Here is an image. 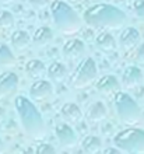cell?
Listing matches in <instances>:
<instances>
[{"label": "cell", "mask_w": 144, "mask_h": 154, "mask_svg": "<svg viewBox=\"0 0 144 154\" xmlns=\"http://www.w3.org/2000/svg\"><path fill=\"white\" fill-rule=\"evenodd\" d=\"M14 108L27 136L32 140L44 139L46 134V125L35 104L24 95H17L14 100Z\"/></svg>", "instance_id": "6da1fadb"}, {"label": "cell", "mask_w": 144, "mask_h": 154, "mask_svg": "<svg viewBox=\"0 0 144 154\" xmlns=\"http://www.w3.org/2000/svg\"><path fill=\"white\" fill-rule=\"evenodd\" d=\"M83 21L94 28L118 29L126 23V14L113 4L97 3L90 6L84 11Z\"/></svg>", "instance_id": "7a4b0ae2"}, {"label": "cell", "mask_w": 144, "mask_h": 154, "mask_svg": "<svg viewBox=\"0 0 144 154\" xmlns=\"http://www.w3.org/2000/svg\"><path fill=\"white\" fill-rule=\"evenodd\" d=\"M53 24L63 35H73L83 27V20L74 11V8L63 0H55L51 4Z\"/></svg>", "instance_id": "3957f363"}, {"label": "cell", "mask_w": 144, "mask_h": 154, "mask_svg": "<svg viewBox=\"0 0 144 154\" xmlns=\"http://www.w3.org/2000/svg\"><path fill=\"white\" fill-rule=\"evenodd\" d=\"M113 108L119 119L126 125H134L141 118V109L136 100L124 91H116L113 95Z\"/></svg>", "instance_id": "277c9868"}, {"label": "cell", "mask_w": 144, "mask_h": 154, "mask_svg": "<svg viewBox=\"0 0 144 154\" xmlns=\"http://www.w3.org/2000/svg\"><path fill=\"white\" fill-rule=\"evenodd\" d=\"M113 144L124 153H144V130L137 128H126L113 136Z\"/></svg>", "instance_id": "5b68a950"}, {"label": "cell", "mask_w": 144, "mask_h": 154, "mask_svg": "<svg viewBox=\"0 0 144 154\" xmlns=\"http://www.w3.org/2000/svg\"><path fill=\"white\" fill-rule=\"evenodd\" d=\"M98 76V69L97 63L92 57H85L77 65L74 72L70 76V85L74 90L87 88L97 80Z\"/></svg>", "instance_id": "8992f818"}, {"label": "cell", "mask_w": 144, "mask_h": 154, "mask_svg": "<svg viewBox=\"0 0 144 154\" xmlns=\"http://www.w3.org/2000/svg\"><path fill=\"white\" fill-rule=\"evenodd\" d=\"M55 134L63 149H72L77 144V134L67 122H60L55 126Z\"/></svg>", "instance_id": "52a82bcc"}, {"label": "cell", "mask_w": 144, "mask_h": 154, "mask_svg": "<svg viewBox=\"0 0 144 154\" xmlns=\"http://www.w3.org/2000/svg\"><path fill=\"white\" fill-rule=\"evenodd\" d=\"M53 93H55V90H53L52 83L48 80H44V79H38L29 87V97L35 101L48 100L53 95Z\"/></svg>", "instance_id": "ba28073f"}, {"label": "cell", "mask_w": 144, "mask_h": 154, "mask_svg": "<svg viewBox=\"0 0 144 154\" xmlns=\"http://www.w3.org/2000/svg\"><path fill=\"white\" fill-rule=\"evenodd\" d=\"M18 87V76L13 72H4L0 74V100L11 97Z\"/></svg>", "instance_id": "9c48e42d"}, {"label": "cell", "mask_w": 144, "mask_h": 154, "mask_svg": "<svg viewBox=\"0 0 144 154\" xmlns=\"http://www.w3.org/2000/svg\"><path fill=\"white\" fill-rule=\"evenodd\" d=\"M62 53L63 56L69 60H76L80 59L83 55L85 53V44L78 38L74 39H69L62 48Z\"/></svg>", "instance_id": "30bf717a"}, {"label": "cell", "mask_w": 144, "mask_h": 154, "mask_svg": "<svg viewBox=\"0 0 144 154\" xmlns=\"http://www.w3.org/2000/svg\"><path fill=\"white\" fill-rule=\"evenodd\" d=\"M140 44V32L134 27H127L119 37V45L123 51H132Z\"/></svg>", "instance_id": "8fae6325"}, {"label": "cell", "mask_w": 144, "mask_h": 154, "mask_svg": "<svg viewBox=\"0 0 144 154\" xmlns=\"http://www.w3.org/2000/svg\"><path fill=\"white\" fill-rule=\"evenodd\" d=\"M144 74L140 67L137 66H129L122 74V83L126 88H136L143 83Z\"/></svg>", "instance_id": "7c38bea8"}, {"label": "cell", "mask_w": 144, "mask_h": 154, "mask_svg": "<svg viewBox=\"0 0 144 154\" xmlns=\"http://www.w3.org/2000/svg\"><path fill=\"white\" fill-rule=\"evenodd\" d=\"M95 90L102 95H111L119 90V80L115 74H105L97 81Z\"/></svg>", "instance_id": "4fadbf2b"}, {"label": "cell", "mask_w": 144, "mask_h": 154, "mask_svg": "<svg viewBox=\"0 0 144 154\" xmlns=\"http://www.w3.org/2000/svg\"><path fill=\"white\" fill-rule=\"evenodd\" d=\"M53 39H55V32L52 31V28L44 25V27H39V28L35 29V32L31 38V42L38 48H45Z\"/></svg>", "instance_id": "5bb4252c"}, {"label": "cell", "mask_w": 144, "mask_h": 154, "mask_svg": "<svg viewBox=\"0 0 144 154\" xmlns=\"http://www.w3.org/2000/svg\"><path fill=\"white\" fill-rule=\"evenodd\" d=\"M60 116L67 123H76L83 119V111L74 102H66L60 108Z\"/></svg>", "instance_id": "9a60e30c"}, {"label": "cell", "mask_w": 144, "mask_h": 154, "mask_svg": "<svg viewBox=\"0 0 144 154\" xmlns=\"http://www.w3.org/2000/svg\"><path fill=\"white\" fill-rule=\"evenodd\" d=\"M94 42H95L97 49L104 53H111L118 48V42H116V39L113 38V35L106 32V31L98 34Z\"/></svg>", "instance_id": "2e32d148"}, {"label": "cell", "mask_w": 144, "mask_h": 154, "mask_svg": "<svg viewBox=\"0 0 144 154\" xmlns=\"http://www.w3.org/2000/svg\"><path fill=\"white\" fill-rule=\"evenodd\" d=\"M108 115V109H106V105H105L102 101H94L91 102L87 108V112H85V116H87L88 121L91 122H101L104 121Z\"/></svg>", "instance_id": "e0dca14e"}, {"label": "cell", "mask_w": 144, "mask_h": 154, "mask_svg": "<svg viewBox=\"0 0 144 154\" xmlns=\"http://www.w3.org/2000/svg\"><path fill=\"white\" fill-rule=\"evenodd\" d=\"M10 42H11V46L16 49L17 52H24L31 45V37H29V34L27 31L17 29V31H14L11 34Z\"/></svg>", "instance_id": "ac0fdd59"}, {"label": "cell", "mask_w": 144, "mask_h": 154, "mask_svg": "<svg viewBox=\"0 0 144 154\" xmlns=\"http://www.w3.org/2000/svg\"><path fill=\"white\" fill-rule=\"evenodd\" d=\"M25 73L29 79L38 80V79H42L46 74V66L39 59H31L25 63Z\"/></svg>", "instance_id": "d6986e66"}, {"label": "cell", "mask_w": 144, "mask_h": 154, "mask_svg": "<svg viewBox=\"0 0 144 154\" xmlns=\"http://www.w3.org/2000/svg\"><path fill=\"white\" fill-rule=\"evenodd\" d=\"M80 146H81V150L85 151V153L95 154L102 150V140H101V137H98V136L90 134V136L83 137Z\"/></svg>", "instance_id": "ffe728a7"}, {"label": "cell", "mask_w": 144, "mask_h": 154, "mask_svg": "<svg viewBox=\"0 0 144 154\" xmlns=\"http://www.w3.org/2000/svg\"><path fill=\"white\" fill-rule=\"evenodd\" d=\"M46 73H48V77L51 80L56 81V83H60V81L66 80L69 72H67L66 65H63L62 62H53L52 65L46 69Z\"/></svg>", "instance_id": "44dd1931"}, {"label": "cell", "mask_w": 144, "mask_h": 154, "mask_svg": "<svg viewBox=\"0 0 144 154\" xmlns=\"http://www.w3.org/2000/svg\"><path fill=\"white\" fill-rule=\"evenodd\" d=\"M16 63V56L6 44L0 42V66L3 67H11Z\"/></svg>", "instance_id": "7402d4cb"}, {"label": "cell", "mask_w": 144, "mask_h": 154, "mask_svg": "<svg viewBox=\"0 0 144 154\" xmlns=\"http://www.w3.org/2000/svg\"><path fill=\"white\" fill-rule=\"evenodd\" d=\"M16 24L14 16L8 10H0V29H11Z\"/></svg>", "instance_id": "603a6c76"}, {"label": "cell", "mask_w": 144, "mask_h": 154, "mask_svg": "<svg viewBox=\"0 0 144 154\" xmlns=\"http://www.w3.org/2000/svg\"><path fill=\"white\" fill-rule=\"evenodd\" d=\"M133 16L137 20H140L144 23V0H134L133 2Z\"/></svg>", "instance_id": "cb8c5ba5"}, {"label": "cell", "mask_w": 144, "mask_h": 154, "mask_svg": "<svg viewBox=\"0 0 144 154\" xmlns=\"http://www.w3.org/2000/svg\"><path fill=\"white\" fill-rule=\"evenodd\" d=\"M34 151L36 154H53L56 153V149L53 146H51V144H48V143H41V144H38L34 149Z\"/></svg>", "instance_id": "d4e9b609"}, {"label": "cell", "mask_w": 144, "mask_h": 154, "mask_svg": "<svg viewBox=\"0 0 144 154\" xmlns=\"http://www.w3.org/2000/svg\"><path fill=\"white\" fill-rule=\"evenodd\" d=\"M28 4L32 8L41 10V8H45L46 6H49V4H51V0H28Z\"/></svg>", "instance_id": "484cf974"}, {"label": "cell", "mask_w": 144, "mask_h": 154, "mask_svg": "<svg viewBox=\"0 0 144 154\" xmlns=\"http://www.w3.org/2000/svg\"><path fill=\"white\" fill-rule=\"evenodd\" d=\"M136 52H134V59L137 63H144V42L139 44L136 46Z\"/></svg>", "instance_id": "4316f807"}, {"label": "cell", "mask_w": 144, "mask_h": 154, "mask_svg": "<svg viewBox=\"0 0 144 154\" xmlns=\"http://www.w3.org/2000/svg\"><path fill=\"white\" fill-rule=\"evenodd\" d=\"M4 118H6V109H4L3 106L0 105V123L4 121Z\"/></svg>", "instance_id": "83f0119b"}, {"label": "cell", "mask_w": 144, "mask_h": 154, "mask_svg": "<svg viewBox=\"0 0 144 154\" xmlns=\"http://www.w3.org/2000/svg\"><path fill=\"white\" fill-rule=\"evenodd\" d=\"M104 153H119V149H106V150H104Z\"/></svg>", "instance_id": "f1b7e54d"}, {"label": "cell", "mask_w": 144, "mask_h": 154, "mask_svg": "<svg viewBox=\"0 0 144 154\" xmlns=\"http://www.w3.org/2000/svg\"><path fill=\"white\" fill-rule=\"evenodd\" d=\"M17 0H0V3L2 4H13V3H16Z\"/></svg>", "instance_id": "f546056e"}, {"label": "cell", "mask_w": 144, "mask_h": 154, "mask_svg": "<svg viewBox=\"0 0 144 154\" xmlns=\"http://www.w3.org/2000/svg\"><path fill=\"white\" fill-rule=\"evenodd\" d=\"M2 151H4V143H3V140H2V137H0V153Z\"/></svg>", "instance_id": "4dcf8cb0"}, {"label": "cell", "mask_w": 144, "mask_h": 154, "mask_svg": "<svg viewBox=\"0 0 144 154\" xmlns=\"http://www.w3.org/2000/svg\"><path fill=\"white\" fill-rule=\"evenodd\" d=\"M69 2H73V3H76V2H80V0H69Z\"/></svg>", "instance_id": "1f68e13d"}]
</instances>
